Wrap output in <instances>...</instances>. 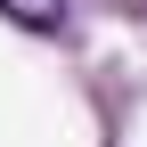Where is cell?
Here are the masks:
<instances>
[{"mask_svg":"<svg viewBox=\"0 0 147 147\" xmlns=\"http://www.w3.org/2000/svg\"><path fill=\"white\" fill-rule=\"evenodd\" d=\"M0 16L16 33H65V0H0Z\"/></svg>","mask_w":147,"mask_h":147,"instance_id":"obj_1","label":"cell"}]
</instances>
